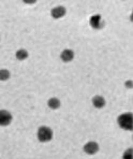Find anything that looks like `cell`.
I'll return each mask as SVG.
<instances>
[{
  "instance_id": "6da1fadb",
  "label": "cell",
  "mask_w": 133,
  "mask_h": 159,
  "mask_svg": "<svg viewBox=\"0 0 133 159\" xmlns=\"http://www.w3.org/2000/svg\"><path fill=\"white\" fill-rule=\"evenodd\" d=\"M117 123L119 127L123 130L131 131L133 128V115L132 113H123L120 114L117 118Z\"/></svg>"
},
{
  "instance_id": "7a4b0ae2",
  "label": "cell",
  "mask_w": 133,
  "mask_h": 159,
  "mask_svg": "<svg viewBox=\"0 0 133 159\" xmlns=\"http://www.w3.org/2000/svg\"><path fill=\"white\" fill-rule=\"evenodd\" d=\"M37 138H38V140L42 142V143L50 142L53 139V130L50 127H47V126H42V127L38 129Z\"/></svg>"
},
{
  "instance_id": "3957f363",
  "label": "cell",
  "mask_w": 133,
  "mask_h": 159,
  "mask_svg": "<svg viewBox=\"0 0 133 159\" xmlns=\"http://www.w3.org/2000/svg\"><path fill=\"white\" fill-rule=\"evenodd\" d=\"M90 26H91L93 29H101V28H103V26L105 25V23L102 20V17L101 15H99V14H95V15H92L91 17H90Z\"/></svg>"
},
{
  "instance_id": "277c9868",
  "label": "cell",
  "mask_w": 133,
  "mask_h": 159,
  "mask_svg": "<svg viewBox=\"0 0 133 159\" xmlns=\"http://www.w3.org/2000/svg\"><path fill=\"white\" fill-rule=\"evenodd\" d=\"M12 121V114L7 110H0V126H6L10 125Z\"/></svg>"
},
{
  "instance_id": "5b68a950",
  "label": "cell",
  "mask_w": 133,
  "mask_h": 159,
  "mask_svg": "<svg viewBox=\"0 0 133 159\" xmlns=\"http://www.w3.org/2000/svg\"><path fill=\"white\" fill-rule=\"evenodd\" d=\"M84 152L88 155H95L99 152V144L95 141H89L84 145Z\"/></svg>"
},
{
  "instance_id": "8992f818",
  "label": "cell",
  "mask_w": 133,
  "mask_h": 159,
  "mask_svg": "<svg viewBox=\"0 0 133 159\" xmlns=\"http://www.w3.org/2000/svg\"><path fill=\"white\" fill-rule=\"evenodd\" d=\"M66 13H67L66 8L62 6H57L51 10V15H52V17L55 18V20H59V18L64 17V16L66 15Z\"/></svg>"
},
{
  "instance_id": "52a82bcc",
  "label": "cell",
  "mask_w": 133,
  "mask_h": 159,
  "mask_svg": "<svg viewBox=\"0 0 133 159\" xmlns=\"http://www.w3.org/2000/svg\"><path fill=\"white\" fill-rule=\"evenodd\" d=\"M60 58H61V60L64 62L72 61V60L74 59V52L72 50H69V48L64 50L62 51V53L60 54Z\"/></svg>"
},
{
  "instance_id": "ba28073f",
  "label": "cell",
  "mask_w": 133,
  "mask_h": 159,
  "mask_svg": "<svg viewBox=\"0 0 133 159\" xmlns=\"http://www.w3.org/2000/svg\"><path fill=\"white\" fill-rule=\"evenodd\" d=\"M105 99H104L102 96H95V97L92 98V104L95 107H97V109H102L104 106H105Z\"/></svg>"
},
{
  "instance_id": "9c48e42d",
  "label": "cell",
  "mask_w": 133,
  "mask_h": 159,
  "mask_svg": "<svg viewBox=\"0 0 133 159\" xmlns=\"http://www.w3.org/2000/svg\"><path fill=\"white\" fill-rule=\"evenodd\" d=\"M47 106L52 110H58L60 107V100L56 97L51 98V99H48V101H47Z\"/></svg>"
},
{
  "instance_id": "30bf717a",
  "label": "cell",
  "mask_w": 133,
  "mask_h": 159,
  "mask_svg": "<svg viewBox=\"0 0 133 159\" xmlns=\"http://www.w3.org/2000/svg\"><path fill=\"white\" fill-rule=\"evenodd\" d=\"M15 56H16V59L22 61V60L27 59L28 56H29V54H28V52L25 50V48H20V50H18L17 52H16Z\"/></svg>"
},
{
  "instance_id": "8fae6325",
  "label": "cell",
  "mask_w": 133,
  "mask_h": 159,
  "mask_svg": "<svg viewBox=\"0 0 133 159\" xmlns=\"http://www.w3.org/2000/svg\"><path fill=\"white\" fill-rule=\"evenodd\" d=\"M11 76V73L8 69H0V81H8Z\"/></svg>"
},
{
  "instance_id": "7c38bea8",
  "label": "cell",
  "mask_w": 133,
  "mask_h": 159,
  "mask_svg": "<svg viewBox=\"0 0 133 159\" xmlns=\"http://www.w3.org/2000/svg\"><path fill=\"white\" fill-rule=\"evenodd\" d=\"M122 158L123 159H132L133 158V151H132V148L127 149V151L123 153Z\"/></svg>"
},
{
  "instance_id": "4fadbf2b",
  "label": "cell",
  "mask_w": 133,
  "mask_h": 159,
  "mask_svg": "<svg viewBox=\"0 0 133 159\" xmlns=\"http://www.w3.org/2000/svg\"><path fill=\"white\" fill-rule=\"evenodd\" d=\"M126 86L128 88H132V81H127L126 82Z\"/></svg>"
},
{
  "instance_id": "5bb4252c",
  "label": "cell",
  "mask_w": 133,
  "mask_h": 159,
  "mask_svg": "<svg viewBox=\"0 0 133 159\" xmlns=\"http://www.w3.org/2000/svg\"><path fill=\"white\" fill-rule=\"evenodd\" d=\"M36 2V0H33V1H25V3H34Z\"/></svg>"
}]
</instances>
